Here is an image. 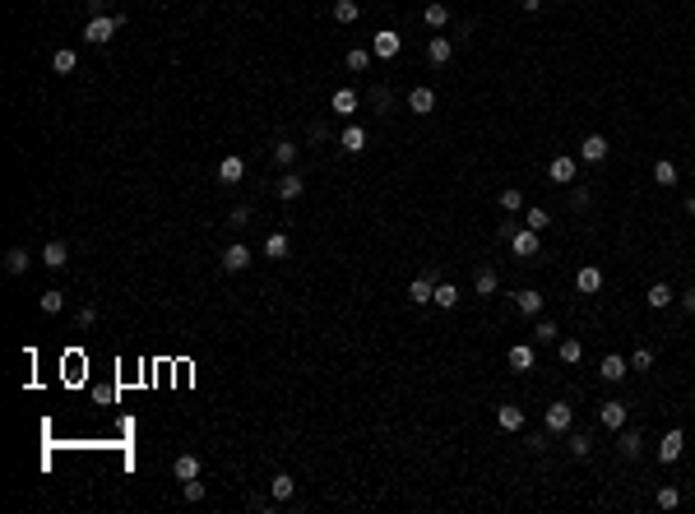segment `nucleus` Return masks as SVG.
Masks as SVG:
<instances>
[{"label": "nucleus", "instance_id": "nucleus-10", "mask_svg": "<svg viewBox=\"0 0 695 514\" xmlns=\"http://www.w3.org/2000/svg\"><path fill=\"white\" fill-rule=\"evenodd\" d=\"M682 449H686V436L672 426V431L658 440V463H677V458H682Z\"/></svg>", "mask_w": 695, "mask_h": 514}, {"label": "nucleus", "instance_id": "nucleus-13", "mask_svg": "<svg viewBox=\"0 0 695 514\" xmlns=\"http://www.w3.org/2000/svg\"><path fill=\"white\" fill-rule=\"evenodd\" d=\"M408 112H413V116H431V112H436V89H427V84H422V89H413V93H408Z\"/></svg>", "mask_w": 695, "mask_h": 514}, {"label": "nucleus", "instance_id": "nucleus-51", "mask_svg": "<svg viewBox=\"0 0 695 514\" xmlns=\"http://www.w3.org/2000/svg\"><path fill=\"white\" fill-rule=\"evenodd\" d=\"M686 213H695V195H691V200H686Z\"/></svg>", "mask_w": 695, "mask_h": 514}, {"label": "nucleus", "instance_id": "nucleus-49", "mask_svg": "<svg viewBox=\"0 0 695 514\" xmlns=\"http://www.w3.org/2000/svg\"><path fill=\"white\" fill-rule=\"evenodd\" d=\"M682 311H686V315H695V288H686V292H682Z\"/></svg>", "mask_w": 695, "mask_h": 514}, {"label": "nucleus", "instance_id": "nucleus-39", "mask_svg": "<svg viewBox=\"0 0 695 514\" xmlns=\"http://www.w3.org/2000/svg\"><path fill=\"white\" fill-rule=\"evenodd\" d=\"M653 181H658V186H677V162L658 158V162H653Z\"/></svg>", "mask_w": 695, "mask_h": 514}, {"label": "nucleus", "instance_id": "nucleus-40", "mask_svg": "<svg viewBox=\"0 0 695 514\" xmlns=\"http://www.w3.org/2000/svg\"><path fill=\"white\" fill-rule=\"evenodd\" d=\"M42 311L46 315H61V311H65V292H61V288H46L42 292Z\"/></svg>", "mask_w": 695, "mask_h": 514}, {"label": "nucleus", "instance_id": "nucleus-5", "mask_svg": "<svg viewBox=\"0 0 695 514\" xmlns=\"http://www.w3.org/2000/svg\"><path fill=\"white\" fill-rule=\"evenodd\" d=\"M399 46H403V37H399L394 28H380V33L371 37V51H375L380 60H394V56H399Z\"/></svg>", "mask_w": 695, "mask_h": 514}, {"label": "nucleus", "instance_id": "nucleus-3", "mask_svg": "<svg viewBox=\"0 0 695 514\" xmlns=\"http://www.w3.org/2000/svg\"><path fill=\"white\" fill-rule=\"evenodd\" d=\"M538 236H542V232H533V227H515V236H510V250H515L519 259H533V255H538Z\"/></svg>", "mask_w": 695, "mask_h": 514}, {"label": "nucleus", "instance_id": "nucleus-33", "mask_svg": "<svg viewBox=\"0 0 695 514\" xmlns=\"http://www.w3.org/2000/svg\"><path fill=\"white\" fill-rule=\"evenodd\" d=\"M565 445H570L575 458H589V454H594V436H589V431H570V440H565Z\"/></svg>", "mask_w": 695, "mask_h": 514}, {"label": "nucleus", "instance_id": "nucleus-30", "mask_svg": "<svg viewBox=\"0 0 695 514\" xmlns=\"http://www.w3.org/2000/svg\"><path fill=\"white\" fill-rule=\"evenodd\" d=\"M556 357H561L565 366H575V361H584V343H580V338H561V347H556Z\"/></svg>", "mask_w": 695, "mask_h": 514}, {"label": "nucleus", "instance_id": "nucleus-14", "mask_svg": "<svg viewBox=\"0 0 695 514\" xmlns=\"http://www.w3.org/2000/svg\"><path fill=\"white\" fill-rule=\"evenodd\" d=\"M408 302H413V306H431V302H436V278H427V274H422V278H413V283H408Z\"/></svg>", "mask_w": 695, "mask_h": 514}, {"label": "nucleus", "instance_id": "nucleus-22", "mask_svg": "<svg viewBox=\"0 0 695 514\" xmlns=\"http://www.w3.org/2000/svg\"><path fill=\"white\" fill-rule=\"evenodd\" d=\"M42 264L46 269H65L70 264V246H65V241H46V246H42Z\"/></svg>", "mask_w": 695, "mask_h": 514}, {"label": "nucleus", "instance_id": "nucleus-17", "mask_svg": "<svg viewBox=\"0 0 695 514\" xmlns=\"http://www.w3.org/2000/svg\"><path fill=\"white\" fill-rule=\"evenodd\" d=\"M617 449L626 458H640L644 454V436H640V431H630V426H621V431H617Z\"/></svg>", "mask_w": 695, "mask_h": 514}, {"label": "nucleus", "instance_id": "nucleus-31", "mask_svg": "<svg viewBox=\"0 0 695 514\" xmlns=\"http://www.w3.org/2000/svg\"><path fill=\"white\" fill-rule=\"evenodd\" d=\"M371 60H375L371 46H353V51H348V70H357V75H366V70H371Z\"/></svg>", "mask_w": 695, "mask_h": 514}, {"label": "nucleus", "instance_id": "nucleus-46", "mask_svg": "<svg viewBox=\"0 0 695 514\" xmlns=\"http://www.w3.org/2000/svg\"><path fill=\"white\" fill-rule=\"evenodd\" d=\"M251 223V209H246V204H237V209L227 213V227H246Z\"/></svg>", "mask_w": 695, "mask_h": 514}, {"label": "nucleus", "instance_id": "nucleus-2", "mask_svg": "<svg viewBox=\"0 0 695 514\" xmlns=\"http://www.w3.org/2000/svg\"><path fill=\"white\" fill-rule=\"evenodd\" d=\"M570 426H575V408L570 403H552L547 408V431L552 436H570Z\"/></svg>", "mask_w": 695, "mask_h": 514}, {"label": "nucleus", "instance_id": "nucleus-29", "mask_svg": "<svg viewBox=\"0 0 695 514\" xmlns=\"http://www.w3.org/2000/svg\"><path fill=\"white\" fill-rule=\"evenodd\" d=\"M5 274H14V278H19V274H28V250H23V246H10V250H5Z\"/></svg>", "mask_w": 695, "mask_h": 514}, {"label": "nucleus", "instance_id": "nucleus-37", "mask_svg": "<svg viewBox=\"0 0 695 514\" xmlns=\"http://www.w3.org/2000/svg\"><path fill=\"white\" fill-rule=\"evenodd\" d=\"M274 162L278 167H292V162H297V144H292V139H278L274 144Z\"/></svg>", "mask_w": 695, "mask_h": 514}, {"label": "nucleus", "instance_id": "nucleus-8", "mask_svg": "<svg viewBox=\"0 0 695 514\" xmlns=\"http://www.w3.org/2000/svg\"><path fill=\"white\" fill-rule=\"evenodd\" d=\"M598 375H603L607 385H621V380L630 375V361H626V357H617V352H607L603 366H598Z\"/></svg>", "mask_w": 695, "mask_h": 514}, {"label": "nucleus", "instance_id": "nucleus-48", "mask_svg": "<svg viewBox=\"0 0 695 514\" xmlns=\"http://www.w3.org/2000/svg\"><path fill=\"white\" fill-rule=\"evenodd\" d=\"M93 324H98V311H93V306H84V311H79V329H93Z\"/></svg>", "mask_w": 695, "mask_h": 514}, {"label": "nucleus", "instance_id": "nucleus-1", "mask_svg": "<svg viewBox=\"0 0 695 514\" xmlns=\"http://www.w3.org/2000/svg\"><path fill=\"white\" fill-rule=\"evenodd\" d=\"M121 23H125V14H93V19H89V28H84V42L107 46L111 37L121 33Z\"/></svg>", "mask_w": 695, "mask_h": 514}, {"label": "nucleus", "instance_id": "nucleus-27", "mask_svg": "<svg viewBox=\"0 0 695 514\" xmlns=\"http://www.w3.org/2000/svg\"><path fill=\"white\" fill-rule=\"evenodd\" d=\"M496 288H501L496 269H477V278H473V292H477V297H496Z\"/></svg>", "mask_w": 695, "mask_h": 514}, {"label": "nucleus", "instance_id": "nucleus-47", "mask_svg": "<svg viewBox=\"0 0 695 514\" xmlns=\"http://www.w3.org/2000/svg\"><path fill=\"white\" fill-rule=\"evenodd\" d=\"M570 209H589V191H584V186H575V191H570Z\"/></svg>", "mask_w": 695, "mask_h": 514}, {"label": "nucleus", "instance_id": "nucleus-18", "mask_svg": "<svg viewBox=\"0 0 695 514\" xmlns=\"http://www.w3.org/2000/svg\"><path fill=\"white\" fill-rule=\"evenodd\" d=\"M292 496H297V482L287 477V473H278V477L269 482V501H274V505H287Z\"/></svg>", "mask_w": 695, "mask_h": 514}, {"label": "nucleus", "instance_id": "nucleus-21", "mask_svg": "<svg viewBox=\"0 0 695 514\" xmlns=\"http://www.w3.org/2000/svg\"><path fill=\"white\" fill-rule=\"evenodd\" d=\"M422 19H427V28H431V33H441V28H450V5L431 0L427 10H422Z\"/></svg>", "mask_w": 695, "mask_h": 514}, {"label": "nucleus", "instance_id": "nucleus-35", "mask_svg": "<svg viewBox=\"0 0 695 514\" xmlns=\"http://www.w3.org/2000/svg\"><path fill=\"white\" fill-rule=\"evenodd\" d=\"M436 306H441V311H454V306H459V288H454V283H436Z\"/></svg>", "mask_w": 695, "mask_h": 514}, {"label": "nucleus", "instance_id": "nucleus-23", "mask_svg": "<svg viewBox=\"0 0 695 514\" xmlns=\"http://www.w3.org/2000/svg\"><path fill=\"white\" fill-rule=\"evenodd\" d=\"M644 302H649V311H668V306L677 302V292L668 288V283H653V288L644 292Z\"/></svg>", "mask_w": 695, "mask_h": 514}, {"label": "nucleus", "instance_id": "nucleus-45", "mask_svg": "<svg viewBox=\"0 0 695 514\" xmlns=\"http://www.w3.org/2000/svg\"><path fill=\"white\" fill-rule=\"evenodd\" d=\"M181 491H186V501H204V482L190 477V482H181Z\"/></svg>", "mask_w": 695, "mask_h": 514}, {"label": "nucleus", "instance_id": "nucleus-50", "mask_svg": "<svg viewBox=\"0 0 695 514\" xmlns=\"http://www.w3.org/2000/svg\"><path fill=\"white\" fill-rule=\"evenodd\" d=\"M524 10H529V14H538V10H542V0H524Z\"/></svg>", "mask_w": 695, "mask_h": 514}, {"label": "nucleus", "instance_id": "nucleus-38", "mask_svg": "<svg viewBox=\"0 0 695 514\" xmlns=\"http://www.w3.org/2000/svg\"><path fill=\"white\" fill-rule=\"evenodd\" d=\"M265 255H269V259H287V232H269Z\"/></svg>", "mask_w": 695, "mask_h": 514}, {"label": "nucleus", "instance_id": "nucleus-7", "mask_svg": "<svg viewBox=\"0 0 695 514\" xmlns=\"http://www.w3.org/2000/svg\"><path fill=\"white\" fill-rule=\"evenodd\" d=\"M223 269H227V274H242V269H251V246H246V241H232V246L223 250Z\"/></svg>", "mask_w": 695, "mask_h": 514}, {"label": "nucleus", "instance_id": "nucleus-42", "mask_svg": "<svg viewBox=\"0 0 695 514\" xmlns=\"http://www.w3.org/2000/svg\"><path fill=\"white\" fill-rule=\"evenodd\" d=\"M524 227H533V232H547V209H524Z\"/></svg>", "mask_w": 695, "mask_h": 514}, {"label": "nucleus", "instance_id": "nucleus-15", "mask_svg": "<svg viewBox=\"0 0 695 514\" xmlns=\"http://www.w3.org/2000/svg\"><path fill=\"white\" fill-rule=\"evenodd\" d=\"M274 191H278V200H283V204H292V200H301V191H306V181H301L297 172L287 167V172H283V181H278Z\"/></svg>", "mask_w": 695, "mask_h": 514}, {"label": "nucleus", "instance_id": "nucleus-19", "mask_svg": "<svg viewBox=\"0 0 695 514\" xmlns=\"http://www.w3.org/2000/svg\"><path fill=\"white\" fill-rule=\"evenodd\" d=\"M242 176H246V162H242L237 153H227V158L218 162V181H223V186H237Z\"/></svg>", "mask_w": 695, "mask_h": 514}, {"label": "nucleus", "instance_id": "nucleus-41", "mask_svg": "<svg viewBox=\"0 0 695 514\" xmlns=\"http://www.w3.org/2000/svg\"><path fill=\"white\" fill-rule=\"evenodd\" d=\"M556 334H561V329H556V320H547V315H538V324H533V338H538V343H552Z\"/></svg>", "mask_w": 695, "mask_h": 514}, {"label": "nucleus", "instance_id": "nucleus-34", "mask_svg": "<svg viewBox=\"0 0 695 514\" xmlns=\"http://www.w3.org/2000/svg\"><path fill=\"white\" fill-rule=\"evenodd\" d=\"M334 19L339 23H357L362 19V5H357V0H334Z\"/></svg>", "mask_w": 695, "mask_h": 514}, {"label": "nucleus", "instance_id": "nucleus-43", "mask_svg": "<svg viewBox=\"0 0 695 514\" xmlns=\"http://www.w3.org/2000/svg\"><path fill=\"white\" fill-rule=\"evenodd\" d=\"M682 505V491L677 487H658V510H677Z\"/></svg>", "mask_w": 695, "mask_h": 514}, {"label": "nucleus", "instance_id": "nucleus-44", "mask_svg": "<svg viewBox=\"0 0 695 514\" xmlns=\"http://www.w3.org/2000/svg\"><path fill=\"white\" fill-rule=\"evenodd\" d=\"M653 366V352L649 347H635V352H630V371H649Z\"/></svg>", "mask_w": 695, "mask_h": 514}, {"label": "nucleus", "instance_id": "nucleus-11", "mask_svg": "<svg viewBox=\"0 0 695 514\" xmlns=\"http://www.w3.org/2000/svg\"><path fill=\"white\" fill-rule=\"evenodd\" d=\"M575 292H580V297H594V292H603V269L584 264L580 274H575Z\"/></svg>", "mask_w": 695, "mask_h": 514}, {"label": "nucleus", "instance_id": "nucleus-12", "mask_svg": "<svg viewBox=\"0 0 695 514\" xmlns=\"http://www.w3.org/2000/svg\"><path fill=\"white\" fill-rule=\"evenodd\" d=\"M427 60H431L436 70H441V65H450V60H454V42H450V37H441V33H436V37L427 42Z\"/></svg>", "mask_w": 695, "mask_h": 514}, {"label": "nucleus", "instance_id": "nucleus-16", "mask_svg": "<svg viewBox=\"0 0 695 514\" xmlns=\"http://www.w3.org/2000/svg\"><path fill=\"white\" fill-rule=\"evenodd\" d=\"M607 153H612V148H607L603 134H584V144H580V158H584V162H607Z\"/></svg>", "mask_w": 695, "mask_h": 514}, {"label": "nucleus", "instance_id": "nucleus-32", "mask_svg": "<svg viewBox=\"0 0 695 514\" xmlns=\"http://www.w3.org/2000/svg\"><path fill=\"white\" fill-rule=\"evenodd\" d=\"M510 366L515 371H533V347L529 343H510Z\"/></svg>", "mask_w": 695, "mask_h": 514}, {"label": "nucleus", "instance_id": "nucleus-28", "mask_svg": "<svg viewBox=\"0 0 695 514\" xmlns=\"http://www.w3.org/2000/svg\"><path fill=\"white\" fill-rule=\"evenodd\" d=\"M339 144H343V153H362L366 148V130L362 125H348V130L339 134Z\"/></svg>", "mask_w": 695, "mask_h": 514}, {"label": "nucleus", "instance_id": "nucleus-9", "mask_svg": "<svg viewBox=\"0 0 695 514\" xmlns=\"http://www.w3.org/2000/svg\"><path fill=\"white\" fill-rule=\"evenodd\" d=\"M515 306H519L524 315H529V320H538V315H542V306H547V297H542L538 288H519V292H515Z\"/></svg>", "mask_w": 695, "mask_h": 514}, {"label": "nucleus", "instance_id": "nucleus-36", "mask_svg": "<svg viewBox=\"0 0 695 514\" xmlns=\"http://www.w3.org/2000/svg\"><path fill=\"white\" fill-rule=\"evenodd\" d=\"M496 200H501V209H506V213H510V218H515V213H519V209H524V195H519V186H506V191H501V195H496Z\"/></svg>", "mask_w": 695, "mask_h": 514}, {"label": "nucleus", "instance_id": "nucleus-20", "mask_svg": "<svg viewBox=\"0 0 695 514\" xmlns=\"http://www.w3.org/2000/svg\"><path fill=\"white\" fill-rule=\"evenodd\" d=\"M357 107H362V98H357L353 89H334V98H330V112H339V116H353Z\"/></svg>", "mask_w": 695, "mask_h": 514}, {"label": "nucleus", "instance_id": "nucleus-26", "mask_svg": "<svg viewBox=\"0 0 695 514\" xmlns=\"http://www.w3.org/2000/svg\"><path fill=\"white\" fill-rule=\"evenodd\" d=\"M172 477H177V482L199 477V458H195V454H177V463H172Z\"/></svg>", "mask_w": 695, "mask_h": 514}, {"label": "nucleus", "instance_id": "nucleus-6", "mask_svg": "<svg viewBox=\"0 0 695 514\" xmlns=\"http://www.w3.org/2000/svg\"><path fill=\"white\" fill-rule=\"evenodd\" d=\"M575 167H580V158H570V153H556L552 162H547V176H552L556 186H570V181H575Z\"/></svg>", "mask_w": 695, "mask_h": 514}, {"label": "nucleus", "instance_id": "nucleus-25", "mask_svg": "<svg viewBox=\"0 0 695 514\" xmlns=\"http://www.w3.org/2000/svg\"><path fill=\"white\" fill-rule=\"evenodd\" d=\"M496 422H501V431H524V408L506 403V408H496Z\"/></svg>", "mask_w": 695, "mask_h": 514}, {"label": "nucleus", "instance_id": "nucleus-4", "mask_svg": "<svg viewBox=\"0 0 695 514\" xmlns=\"http://www.w3.org/2000/svg\"><path fill=\"white\" fill-rule=\"evenodd\" d=\"M626 417H630V408L621 399H607L603 408H598V422L607 426V431H621V426H626Z\"/></svg>", "mask_w": 695, "mask_h": 514}, {"label": "nucleus", "instance_id": "nucleus-24", "mask_svg": "<svg viewBox=\"0 0 695 514\" xmlns=\"http://www.w3.org/2000/svg\"><path fill=\"white\" fill-rule=\"evenodd\" d=\"M51 70H56V75H75V70H79V51H75V46H61V51L51 56Z\"/></svg>", "mask_w": 695, "mask_h": 514}]
</instances>
